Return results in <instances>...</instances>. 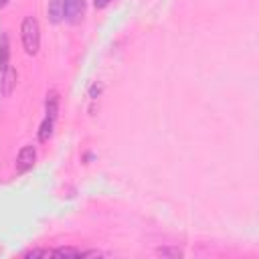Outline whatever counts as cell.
Here are the masks:
<instances>
[{"label": "cell", "mask_w": 259, "mask_h": 259, "mask_svg": "<svg viewBox=\"0 0 259 259\" xmlns=\"http://www.w3.org/2000/svg\"><path fill=\"white\" fill-rule=\"evenodd\" d=\"M20 36H22V47L28 55H36L40 47V26L34 16H26L20 26Z\"/></svg>", "instance_id": "6da1fadb"}, {"label": "cell", "mask_w": 259, "mask_h": 259, "mask_svg": "<svg viewBox=\"0 0 259 259\" xmlns=\"http://www.w3.org/2000/svg\"><path fill=\"white\" fill-rule=\"evenodd\" d=\"M85 14V0H65V20L71 24L81 22Z\"/></svg>", "instance_id": "7a4b0ae2"}, {"label": "cell", "mask_w": 259, "mask_h": 259, "mask_svg": "<svg viewBox=\"0 0 259 259\" xmlns=\"http://www.w3.org/2000/svg\"><path fill=\"white\" fill-rule=\"evenodd\" d=\"M34 160H36V150L32 146H22L18 156H16V170L18 172H26L34 166Z\"/></svg>", "instance_id": "3957f363"}, {"label": "cell", "mask_w": 259, "mask_h": 259, "mask_svg": "<svg viewBox=\"0 0 259 259\" xmlns=\"http://www.w3.org/2000/svg\"><path fill=\"white\" fill-rule=\"evenodd\" d=\"M14 87H16V71L12 67H8L6 71L0 73V93L4 97H10Z\"/></svg>", "instance_id": "277c9868"}, {"label": "cell", "mask_w": 259, "mask_h": 259, "mask_svg": "<svg viewBox=\"0 0 259 259\" xmlns=\"http://www.w3.org/2000/svg\"><path fill=\"white\" fill-rule=\"evenodd\" d=\"M47 14L53 24H59L61 20H65V0H49Z\"/></svg>", "instance_id": "5b68a950"}, {"label": "cell", "mask_w": 259, "mask_h": 259, "mask_svg": "<svg viewBox=\"0 0 259 259\" xmlns=\"http://www.w3.org/2000/svg\"><path fill=\"white\" fill-rule=\"evenodd\" d=\"M10 42H8V34L0 32V73L6 71L10 65Z\"/></svg>", "instance_id": "8992f818"}, {"label": "cell", "mask_w": 259, "mask_h": 259, "mask_svg": "<svg viewBox=\"0 0 259 259\" xmlns=\"http://www.w3.org/2000/svg\"><path fill=\"white\" fill-rule=\"evenodd\" d=\"M53 125H55V117L45 115V119L40 123V130H38V142H49V138L53 136Z\"/></svg>", "instance_id": "52a82bcc"}, {"label": "cell", "mask_w": 259, "mask_h": 259, "mask_svg": "<svg viewBox=\"0 0 259 259\" xmlns=\"http://www.w3.org/2000/svg\"><path fill=\"white\" fill-rule=\"evenodd\" d=\"M45 107H47V115L57 119V111H59V95H57V91H51V93L47 95Z\"/></svg>", "instance_id": "ba28073f"}, {"label": "cell", "mask_w": 259, "mask_h": 259, "mask_svg": "<svg viewBox=\"0 0 259 259\" xmlns=\"http://www.w3.org/2000/svg\"><path fill=\"white\" fill-rule=\"evenodd\" d=\"M53 257H83V251L71 249V247H63V249L53 251Z\"/></svg>", "instance_id": "9c48e42d"}, {"label": "cell", "mask_w": 259, "mask_h": 259, "mask_svg": "<svg viewBox=\"0 0 259 259\" xmlns=\"http://www.w3.org/2000/svg\"><path fill=\"white\" fill-rule=\"evenodd\" d=\"M158 255H172V257H180V255H182V251H180V249H176V247H162V249H158Z\"/></svg>", "instance_id": "30bf717a"}, {"label": "cell", "mask_w": 259, "mask_h": 259, "mask_svg": "<svg viewBox=\"0 0 259 259\" xmlns=\"http://www.w3.org/2000/svg\"><path fill=\"white\" fill-rule=\"evenodd\" d=\"M113 0H93V6L95 8H105V6H109Z\"/></svg>", "instance_id": "8fae6325"}, {"label": "cell", "mask_w": 259, "mask_h": 259, "mask_svg": "<svg viewBox=\"0 0 259 259\" xmlns=\"http://www.w3.org/2000/svg\"><path fill=\"white\" fill-rule=\"evenodd\" d=\"M6 4H8V0H0V8H4Z\"/></svg>", "instance_id": "7c38bea8"}]
</instances>
